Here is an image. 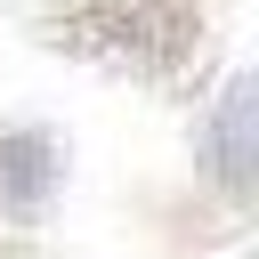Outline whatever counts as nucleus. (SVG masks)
Returning a JSON list of instances; mask_svg holds the SVG:
<instances>
[{
	"label": "nucleus",
	"instance_id": "obj_1",
	"mask_svg": "<svg viewBox=\"0 0 259 259\" xmlns=\"http://www.w3.org/2000/svg\"><path fill=\"white\" fill-rule=\"evenodd\" d=\"M73 16H113V24H138V16H170V0H65Z\"/></svg>",
	"mask_w": 259,
	"mask_h": 259
}]
</instances>
